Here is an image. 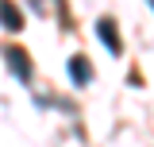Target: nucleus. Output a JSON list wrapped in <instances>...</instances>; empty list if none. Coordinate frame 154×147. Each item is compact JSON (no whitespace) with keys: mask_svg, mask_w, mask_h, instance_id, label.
Returning a JSON list of instances; mask_svg holds the SVG:
<instances>
[{"mask_svg":"<svg viewBox=\"0 0 154 147\" xmlns=\"http://www.w3.org/2000/svg\"><path fill=\"white\" fill-rule=\"evenodd\" d=\"M4 58H8V66H12V74H16L19 81H31V54L23 51V47H16V43H8L4 47Z\"/></svg>","mask_w":154,"mask_h":147,"instance_id":"1","label":"nucleus"},{"mask_svg":"<svg viewBox=\"0 0 154 147\" xmlns=\"http://www.w3.org/2000/svg\"><path fill=\"white\" fill-rule=\"evenodd\" d=\"M96 31H100V43L108 47V54H119V51H123V43H119V35H116V19L112 16H100V19H96Z\"/></svg>","mask_w":154,"mask_h":147,"instance_id":"2","label":"nucleus"},{"mask_svg":"<svg viewBox=\"0 0 154 147\" xmlns=\"http://www.w3.org/2000/svg\"><path fill=\"white\" fill-rule=\"evenodd\" d=\"M69 77H73L77 85H89V81H93V70H89V58H85V54L69 58Z\"/></svg>","mask_w":154,"mask_h":147,"instance_id":"3","label":"nucleus"},{"mask_svg":"<svg viewBox=\"0 0 154 147\" xmlns=\"http://www.w3.org/2000/svg\"><path fill=\"white\" fill-rule=\"evenodd\" d=\"M0 23H4L8 31H19V27H23V16H19V8H12V4H0Z\"/></svg>","mask_w":154,"mask_h":147,"instance_id":"4","label":"nucleus"}]
</instances>
